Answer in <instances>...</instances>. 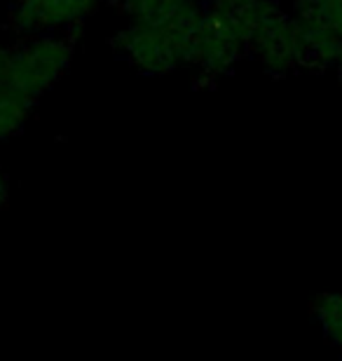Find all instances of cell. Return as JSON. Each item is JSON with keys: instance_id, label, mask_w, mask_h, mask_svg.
<instances>
[{"instance_id": "cell-5", "label": "cell", "mask_w": 342, "mask_h": 361, "mask_svg": "<svg viewBox=\"0 0 342 361\" xmlns=\"http://www.w3.org/2000/svg\"><path fill=\"white\" fill-rule=\"evenodd\" d=\"M106 0H14L7 24L14 33H73Z\"/></svg>"}, {"instance_id": "cell-10", "label": "cell", "mask_w": 342, "mask_h": 361, "mask_svg": "<svg viewBox=\"0 0 342 361\" xmlns=\"http://www.w3.org/2000/svg\"><path fill=\"white\" fill-rule=\"evenodd\" d=\"M7 202H10V178L0 169V209H3Z\"/></svg>"}, {"instance_id": "cell-9", "label": "cell", "mask_w": 342, "mask_h": 361, "mask_svg": "<svg viewBox=\"0 0 342 361\" xmlns=\"http://www.w3.org/2000/svg\"><path fill=\"white\" fill-rule=\"evenodd\" d=\"M293 10L314 14L324 24H329L342 40V0H295Z\"/></svg>"}, {"instance_id": "cell-2", "label": "cell", "mask_w": 342, "mask_h": 361, "mask_svg": "<svg viewBox=\"0 0 342 361\" xmlns=\"http://www.w3.org/2000/svg\"><path fill=\"white\" fill-rule=\"evenodd\" d=\"M75 56L73 33H40L28 35L21 45L10 49L5 85L21 92L38 104L71 68Z\"/></svg>"}, {"instance_id": "cell-1", "label": "cell", "mask_w": 342, "mask_h": 361, "mask_svg": "<svg viewBox=\"0 0 342 361\" xmlns=\"http://www.w3.org/2000/svg\"><path fill=\"white\" fill-rule=\"evenodd\" d=\"M207 10L228 24L267 73L288 75L305 68L295 21L276 0H207Z\"/></svg>"}, {"instance_id": "cell-3", "label": "cell", "mask_w": 342, "mask_h": 361, "mask_svg": "<svg viewBox=\"0 0 342 361\" xmlns=\"http://www.w3.org/2000/svg\"><path fill=\"white\" fill-rule=\"evenodd\" d=\"M193 31L183 28H152L125 24L113 35L111 45L129 66L145 75H169L188 66Z\"/></svg>"}, {"instance_id": "cell-11", "label": "cell", "mask_w": 342, "mask_h": 361, "mask_svg": "<svg viewBox=\"0 0 342 361\" xmlns=\"http://www.w3.org/2000/svg\"><path fill=\"white\" fill-rule=\"evenodd\" d=\"M7 59H10V49L0 47V85H5L7 78Z\"/></svg>"}, {"instance_id": "cell-4", "label": "cell", "mask_w": 342, "mask_h": 361, "mask_svg": "<svg viewBox=\"0 0 342 361\" xmlns=\"http://www.w3.org/2000/svg\"><path fill=\"white\" fill-rule=\"evenodd\" d=\"M244 56L246 49L235 31L209 10H204L193 31L188 66L197 71L200 80L216 82L218 78L228 75Z\"/></svg>"}, {"instance_id": "cell-7", "label": "cell", "mask_w": 342, "mask_h": 361, "mask_svg": "<svg viewBox=\"0 0 342 361\" xmlns=\"http://www.w3.org/2000/svg\"><path fill=\"white\" fill-rule=\"evenodd\" d=\"M35 101L24 97L21 92L0 85V141L12 139L19 134L31 118Z\"/></svg>"}, {"instance_id": "cell-6", "label": "cell", "mask_w": 342, "mask_h": 361, "mask_svg": "<svg viewBox=\"0 0 342 361\" xmlns=\"http://www.w3.org/2000/svg\"><path fill=\"white\" fill-rule=\"evenodd\" d=\"M118 5L127 24L183 31H195L207 10V0H120Z\"/></svg>"}, {"instance_id": "cell-12", "label": "cell", "mask_w": 342, "mask_h": 361, "mask_svg": "<svg viewBox=\"0 0 342 361\" xmlns=\"http://www.w3.org/2000/svg\"><path fill=\"white\" fill-rule=\"evenodd\" d=\"M336 71H338V75H340V80H342V54H340V59L336 63Z\"/></svg>"}, {"instance_id": "cell-8", "label": "cell", "mask_w": 342, "mask_h": 361, "mask_svg": "<svg viewBox=\"0 0 342 361\" xmlns=\"http://www.w3.org/2000/svg\"><path fill=\"white\" fill-rule=\"evenodd\" d=\"M314 314L326 338L342 350V293H324L314 300Z\"/></svg>"}]
</instances>
